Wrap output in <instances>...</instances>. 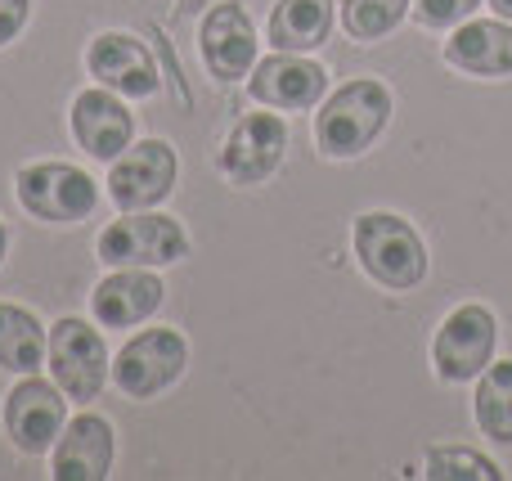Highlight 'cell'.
I'll use <instances>...</instances> for the list:
<instances>
[{
    "mask_svg": "<svg viewBox=\"0 0 512 481\" xmlns=\"http://www.w3.org/2000/svg\"><path fill=\"white\" fill-rule=\"evenodd\" d=\"M396 99H391L387 81L378 77H351L346 86L328 90L324 104L315 108V144L324 158L351 162L364 158L373 144L382 140V131L391 126Z\"/></svg>",
    "mask_w": 512,
    "mask_h": 481,
    "instance_id": "6da1fadb",
    "label": "cell"
},
{
    "mask_svg": "<svg viewBox=\"0 0 512 481\" xmlns=\"http://www.w3.org/2000/svg\"><path fill=\"white\" fill-rule=\"evenodd\" d=\"M351 252L360 270L387 293H414L432 270L427 243L400 212H360L351 221Z\"/></svg>",
    "mask_w": 512,
    "mask_h": 481,
    "instance_id": "7a4b0ae2",
    "label": "cell"
},
{
    "mask_svg": "<svg viewBox=\"0 0 512 481\" xmlns=\"http://www.w3.org/2000/svg\"><path fill=\"white\" fill-rule=\"evenodd\" d=\"M14 198L32 221L41 225H81L86 216H95L99 207V185L86 167L77 162H27L14 176Z\"/></svg>",
    "mask_w": 512,
    "mask_h": 481,
    "instance_id": "3957f363",
    "label": "cell"
},
{
    "mask_svg": "<svg viewBox=\"0 0 512 481\" xmlns=\"http://www.w3.org/2000/svg\"><path fill=\"white\" fill-rule=\"evenodd\" d=\"M189 257V230L167 212H122L108 221L95 239V261L108 270L117 266H176Z\"/></svg>",
    "mask_w": 512,
    "mask_h": 481,
    "instance_id": "277c9868",
    "label": "cell"
},
{
    "mask_svg": "<svg viewBox=\"0 0 512 481\" xmlns=\"http://www.w3.org/2000/svg\"><path fill=\"white\" fill-rule=\"evenodd\" d=\"M45 369L68 392V401L90 405V401H99V392L113 378V356H108V342L95 324L77 320V315H63L59 324H50Z\"/></svg>",
    "mask_w": 512,
    "mask_h": 481,
    "instance_id": "5b68a950",
    "label": "cell"
},
{
    "mask_svg": "<svg viewBox=\"0 0 512 481\" xmlns=\"http://www.w3.org/2000/svg\"><path fill=\"white\" fill-rule=\"evenodd\" d=\"M499 347V320L490 306L481 302H463L454 306L441 320L432 338V369L441 383L459 387V383H477L486 374V365L495 360Z\"/></svg>",
    "mask_w": 512,
    "mask_h": 481,
    "instance_id": "8992f818",
    "label": "cell"
},
{
    "mask_svg": "<svg viewBox=\"0 0 512 481\" xmlns=\"http://www.w3.org/2000/svg\"><path fill=\"white\" fill-rule=\"evenodd\" d=\"M189 369V342L180 329H140L113 356V383L131 401H153L171 392Z\"/></svg>",
    "mask_w": 512,
    "mask_h": 481,
    "instance_id": "52a82bcc",
    "label": "cell"
},
{
    "mask_svg": "<svg viewBox=\"0 0 512 481\" xmlns=\"http://www.w3.org/2000/svg\"><path fill=\"white\" fill-rule=\"evenodd\" d=\"M180 180V158L171 140H135L108 162V203L117 212H153L171 198Z\"/></svg>",
    "mask_w": 512,
    "mask_h": 481,
    "instance_id": "ba28073f",
    "label": "cell"
},
{
    "mask_svg": "<svg viewBox=\"0 0 512 481\" xmlns=\"http://www.w3.org/2000/svg\"><path fill=\"white\" fill-rule=\"evenodd\" d=\"M0 419H5V437L14 441V450H23L27 459H41L68 428V392L54 378L18 374V383L5 392Z\"/></svg>",
    "mask_w": 512,
    "mask_h": 481,
    "instance_id": "9c48e42d",
    "label": "cell"
},
{
    "mask_svg": "<svg viewBox=\"0 0 512 481\" xmlns=\"http://www.w3.org/2000/svg\"><path fill=\"white\" fill-rule=\"evenodd\" d=\"M283 158H288V122L279 108H270V113H243L230 126L216 167L230 185H265L283 167Z\"/></svg>",
    "mask_w": 512,
    "mask_h": 481,
    "instance_id": "30bf717a",
    "label": "cell"
},
{
    "mask_svg": "<svg viewBox=\"0 0 512 481\" xmlns=\"http://www.w3.org/2000/svg\"><path fill=\"white\" fill-rule=\"evenodd\" d=\"M328 90H333V77L324 63L292 50H274L270 59H256L248 77V95L265 108H279V113H310L324 104Z\"/></svg>",
    "mask_w": 512,
    "mask_h": 481,
    "instance_id": "8fae6325",
    "label": "cell"
},
{
    "mask_svg": "<svg viewBox=\"0 0 512 481\" xmlns=\"http://www.w3.org/2000/svg\"><path fill=\"white\" fill-rule=\"evenodd\" d=\"M68 126H72V140L86 158L95 162H113L117 153H126L135 144V113L117 90L108 86H86L77 90L68 108Z\"/></svg>",
    "mask_w": 512,
    "mask_h": 481,
    "instance_id": "7c38bea8",
    "label": "cell"
},
{
    "mask_svg": "<svg viewBox=\"0 0 512 481\" xmlns=\"http://www.w3.org/2000/svg\"><path fill=\"white\" fill-rule=\"evenodd\" d=\"M198 50H203V63L216 81H239L252 77L256 68V23L252 14L243 9V0H216L212 9L203 14V27H198Z\"/></svg>",
    "mask_w": 512,
    "mask_h": 481,
    "instance_id": "4fadbf2b",
    "label": "cell"
},
{
    "mask_svg": "<svg viewBox=\"0 0 512 481\" xmlns=\"http://www.w3.org/2000/svg\"><path fill=\"white\" fill-rule=\"evenodd\" d=\"M167 302V284L149 266H117L90 293V315L99 329H140Z\"/></svg>",
    "mask_w": 512,
    "mask_h": 481,
    "instance_id": "5bb4252c",
    "label": "cell"
},
{
    "mask_svg": "<svg viewBox=\"0 0 512 481\" xmlns=\"http://www.w3.org/2000/svg\"><path fill=\"white\" fill-rule=\"evenodd\" d=\"M86 72L99 81V86L117 90L122 99H153L162 90L158 59H153L149 45L135 41L131 32L95 36L86 50Z\"/></svg>",
    "mask_w": 512,
    "mask_h": 481,
    "instance_id": "9a60e30c",
    "label": "cell"
},
{
    "mask_svg": "<svg viewBox=\"0 0 512 481\" xmlns=\"http://www.w3.org/2000/svg\"><path fill=\"white\" fill-rule=\"evenodd\" d=\"M117 459V432L104 414L81 410L68 419L50 450V477L54 481H104Z\"/></svg>",
    "mask_w": 512,
    "mask_h": 481,
    "instance_id": "2e32d148",
    "label": "cell"
},
{
    "mask_svg": "<svg viewBox=\"0 0 512 481\" xmlns=\"http://www.w3.org/2000/svg\"><path fill=\"white\" fill-rule=\"evenodd\" d=\"M445 63L468 77H512V23L508 18H477L472 14L468 23L450 27V41H445Z\"/></svg>",
    "mask_w": 512,
    "mask_h": 481,
    "instance_id": "e0dca14e",
    "label": "cell"
},
{
    "mask_svg": "<svg viewBox=\"0 0 512 481\" xmlns=\"http://www.w3.org/2000/svg\"><path fill=\"white\" fill-rule=\"evenodd\" d=\"M333 27H337L333 0H274L265 32H270L274 50L310 54V50H319V45H328Z\"/></svg>",
    "mask_w": 512,
    "mask_h": 481,
    "instance_id": "ac0fdd59",
    "label": "cell"
},
{
    "mask_svg": "<svg viewBox=\"0 0 512 481\" xmlns=\"http://www.w3.org/2000/svg\"><path fill=\"white\" fill-rule=\"evenodd\" d=\"M45 351H50V329L27 306L0 302V369L5 374H41Z\"/></svg>",
    "mask_w": 512,
    "mask_h": 481,
    "instance_id": "d6986e66",
    "label": "cell"
},
{
    "mask_svg": "<svg viewBox=\"0 0 512 481\" xmlns=\"http://www.w3.org/2000/svg\"><path fill=\"white\" fill-rule=\"evenodd\" d=\"M472 419L481 437H490L495 446H512V360H490L486 374L477 378Z\"/></svg>",
    "mask_w": 512,
    "mask_h": 481,
    "instance_id": "ffe728a7",
    "label": "cell"
},
{
    "mask_svg": "<svg viewBox=\"0 0 512 481\" xmlns=\"http://www.w3.org/2000/svg\"><path fill=\"white\" fill-rule=\"evenodd\" d=\"M409 14H414V0H342V5H337L342 32L360 45H378L382 36L396 32Z\"/></svg>",
    "mask_w": 512,
    "mask_h": 481,
    "instance_id": "44dd1931",
    "label": "cell"
},
{
    "mask_svg": "<svg viewBox=\"0 0 512 481\" xmlns=\"http://www.w3.org/2000/svg\"><path fill=\"white\" fill-rule=\"evenodd\" d=\"M418 477H427V481H499L504 468L472 446H432L423 455V473Z\"/></svg>",
    "mask_w": 512,
    "mask_h": 481,
    "instance_id": "7402d4cb",
    "label": "cell"
},
{
    "mask_svg": "<svg viewBox=\"0 0 512 481\" xmlns=\"http://www.w3.org/2000/svg\"><path fill=\"white\" fill-rule=\"evenodd\" d=\"M486 0H414V18L427 32H450V27L468 23Z\"/></svg>",
    "mask_w": 512,
    "mask_h": 481,
    "instance_id": "603a6c76",
    "label": "cell"
},
{
    "mask_svg": "<svg viewBox=\"0 0 512 481\" xmlns=\"http://www.w3.org/2000/svg\"><path fill=\"white\" fill-rule=\"evenodd\" d=\"M27 23H32V0H0V50L18 41Z\"/></svg>",
    "mask_w": 512,
    "mask_h": 481,
    "instance_id": "cb8c5ba5",
    "label": "cell"
},
{
    "mask_svg": "<svg viewBox=\"0 0 512 481\" xmlns=\"http://www.w3.org/2000/svg\"><path fill=\"white\" fill-rule=\"evenodd\" d=\"M490 14H499V18L512 23V0H490Z\"/></svg>",
    "mask_w": 512,
    "mask_h": 481,
    "instance_id": "d4e9b609",
    "label": "cell"
},
{
    "mask_svg": "<svg viewBox=\"0 0 512 481\" xmlns=\"http://www.w3.org/2000/svg\"><path fill=\"white\" fill-rule=\"evenodd\" d=\"M5 257H9V225L0 221V266H5Z\"/></svg>",
    "mask_w": 512,
    "mask_h": 481,
    "instance_id": "484cf974",
    "label": "cell"
}]
</instances>
